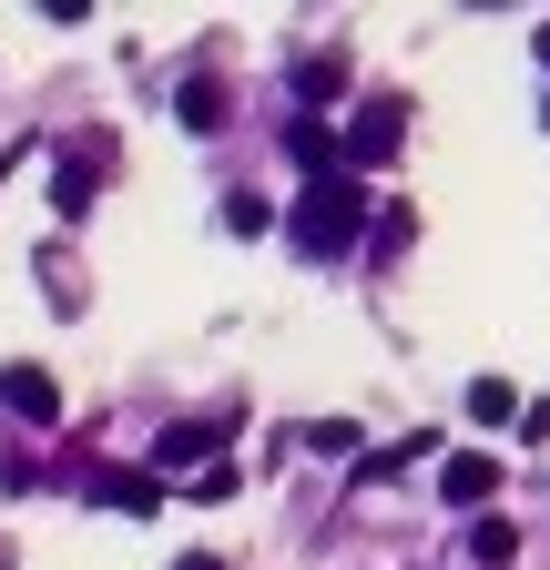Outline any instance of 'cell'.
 I'll use <instances>...</instances> for the list:
<instances>
[{"instance_id": "obj_13", "label": "cell", "mask_w": 550, "mask_h": 570, "mask_svg": "<svg viewBox=\"0 0 550 570\" xmlns=\"http://www.w3.org/2000/svg\"><path fill=\"white\" fill-rule=\"evenodd\" d=\"M397 245H407V214L387 204V214H377V225H367V255H397Z\"/></svg>"}, {"instance_id": "obj_7", "label": "cell", "mask_w": 550, "mask_h": 570, "mask_svg": "<svg viewBox=\"0 0 550 570\" xmlns=\"http://www.w3.org/2000/svg\"><path fill=\"white\" fill-rule=\"evenodd\" d=\"M174 112H184V132H225V92H215V82H184Z\"/></svg>"}, {"instance_id": "obj_14", "label": "cell", "mask_w": 550, "mask_h": 570, "mask_svg": "<svg viewBox=\"0 0 550 570\" xmlns=\"http://www.w3.org/2000/svg\"><path fill=\"white\" fill-rule=\"evenodd\" d=\"M174 570H225V560H215V550H184V560H174Z\"/></svg>"}, {"instance_id": "obj_6", "label": "cell", "mask_w": 550, "mask_h": 570, "mask_svg": "<svg viewBox=\"0 0 550 570\" xmlns=\"http://www.w3.org/2000/svg\"><path fill=\"white\" fill-rule=\"evenodd\" d=\"M92 499H102V510H164V479H132V469H102V479H92Z\"/></svg>"}, {"instance_id": "obj_3", "label": "cell", "mask_w": 550, "mask_h": 570, "mask_svg": "<svg viewBox=\"0 0 550 570\" xmlns=\"http://www.w3.org/2000/svg\"><path fill=\"white\" fill-rule=\"evenodd\" d=\"M397 132H407V112H397V102H367V112L347 122V174L387 164V154H397Z\"/></svg>"}, {"instance_id": "obj_4", "label": "cell", "mask_w": 550, "mask_h": 570, "mask_svg": "<svg viewBox=\"0 0 550 570\" xmlns=\"http://www.w3.org/2000/svg\"><path fill=\"white\" fill-rule=\"evenodd\" d=\"M439 499H449V510H479V499H500V459H479V449L439 459Z\"/></svg>"}, {"instance_id": "obj_1", "label": "cell", "mask_w": 550, "mask_h": 570, "mask_svg": "<svg viewBox=\"0 0 550 570\" xmlns=\"http://www.w3.org/2000/svg\"><path fill=\"white\" fill-rule=\"evenodd\" d=\"M367 225H377V214H367V174L336 164V174H316V184L296 194L286 245H296L306 265H336V255H357V245H367Z\"/></svg>"}, {"instance_id": "obj_5", "label": "cell", "mask_w": 550, "mask_h": 570, "mask_svg": "<svg viewBox=\"0 0 550 570\" xmlns=\"http://www.w3.org/2000/svg\"><path fill=\"white\" fill-rule=\"evenodd\" d=\"M0 397H11L31 428H51V417H61V387H51L41 367H0Z\"/></svg>"}, {"instance_id": "obj_12", "label": "cell", "mask_w": 550, "mask_h": 570, "mask_svg": "<svg viewBox=\"0 0 550 570\" xmlns=\"http://www.w3.org/2000/svg\"><path fill=\"white\" fill-rule=\"evenodd\" d=\"M265 225H275L265 194H225V235H265Z\"/></svg>"}, {"instance_id": "obj_2", "label": "cell", "mask_w": 550, "mask_h": 570, "mask_svg": "<svg viewBox=\"0 0 550 570\" xmlns=\"http://www.w3.org/2000/svg\"><path fill=\"white\" fill-rule=\"evenodd\" d=\"M225 439H235V428H215V417H184V428H164V439H154V479H174V469H225Z\"/></svg>"}, {"instance_id": "obj_15", "label": "cell", "mask_w": 550, "mask_h": 570, "mask_svg": "<svg viewBox=\"0 0 550 570\" xmlns=\"http://www.w3.org/2000/svg\"><path fill=\"white\" fill-rule=\"evenodd\" d=\"M540 122H550V112H540Z\"/></svg>"}, {"instance_id": "obj_8", "label": "cell", "mask_w": 550, "mask_h": 570, "mask_svg": "<svg viewBox=\"0 0 550 570\" xmlns=\"http://www.w3.org/2000/svg\"><path fill=\"white\" fill-rule=\"evenodd\" d=\"M469 417H479V428L520 417V387H510V377H469Z\"/></svg>"}, {"instance_id": "obj_9", "label": "cell", "mask_w": 550, "mask_h": 570, "mask_svg": "<svg viewBox=\"0 0 550 570\" xmlns=\"http://www.w3.org/2000/svg\"><path fill=\"white\" fill-rule=\"evenodd\" d=\"M469 560H479V570L520 560V530H510V520H479V530H469Z\"/></svg>"}, {"instance_id": "obj_10", "label": "cell", "mask_w": 550, "mask_h": 570, "mask_svg": "<svg viewBox=\"0 0 550 570\" xmlns=\"http://www.w3.org/2000/svg\"><path fill=\"white\" fill-rule=\"evenodd\" d=\"M286 142H296V164L336 174V142H326V122H316V112H296V122H286Z\"/></svg>"}, {"instance_id": "obj_11", "label": "cell", "mask_w": 550, "mask_h": 570, "mask_svg": "<svg viewBox=\"0 0 550 570\" xmlns=\"http://www.w3.org/2000/svg\"><path fill=\"white\" fill-rule=\"evenodd\" d=\"M306 449H316V459H357V417H316Z\"/></svg>"}]
</instances>
